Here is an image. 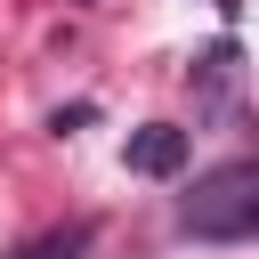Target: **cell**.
Listing matches in <instances>:
<instances>
[{
  "mask_svg": "<svg viewBox=\"0 0 259 259\" xmlns=\"http://www.w3.org/2000/svg\"><path fill=\"white\" fill-rule=\"evenodd\" d=\"M178 227L202 243H251L259 235V162H219L178 202Z\"/></svg>",
  "mask_w": 259,
  "mask_h": 259,
  "instance_id": "obj_1",
  "label": "cell"
},
{
  "mask_svg": "<svg viewBox=\"0 0 259 259\" xmlns=\"http://www.w3.org/2000/svg\"><path fill=\"white\" fill-rule=\"evenodd\" d=\"M186 146H194V138H186L178 121H146V130H130L121 162H130L138 178H178V170H186Z\"/></svg>",
  "mask_w": 259,
  "mask_h": 259,
  "instance_id": "obj_2",
  "label": "cell"
},
{
  "mask_svg": "<svg viewBox=\"0 0 259 259\" xmlns=\"http://www.w3.org/2000/svg\"><path fill=\"white\" fill-rule=\"evenodd\" d=\"M235 73H243V49H235V40H219V49H202V57H194V89H202L210 105H227V97H235Z\"/></svg>",
  "mask_w": 259,
  "mask_h": 259,
  "instance_id": "obj_3",
  "label": "cell"
},
{
  "mask_svg": "<svg viewBox=\"0 0 259 259\" xmlns=\"http://www.w3.org/2000/svg\"><path fill=\"white\" fill-rule=\"evenodd\" d=\"M81 251H89V219L81 227H57V235H32L16 259H81Z\"/></svg>",
  "mask_w": 259,
  "mask_h": 259,
  "instance_id": "obj_4",
  "label": "cell"
},
{
  "mask_svg": "<svg viewBox=\"0 0 259 259\" xmlns=\"http://www.w3.org/2000/svg\"><path fill=\"white\" fill-rule=\"evenodd\" d=\"M210 8H219V16H235V8H243V0H210Z\"/></svg>",
  "mask_w": 259,
  "mask_h": 259,
  "instance_id": "obj_5",
  "label": "cell"
},
{
  "mask_svg": "<svg viewBox=\"0 0 259 259\" xmlns=\"http://www.w3.org/2000/svg\"><path fill=\"white\" fill-rule=\"evenodd\" d=\"M81 8H97V0H81Z\"/></svg>",
  "mask_w": 259,
  "mask_h": 259,
  "instance_id": "obj_6",
  "label": "cell"
}]
</instances>
